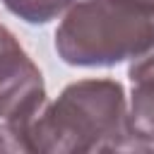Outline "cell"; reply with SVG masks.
<instances>
[{
    "instance_id": "1",
    "label": "cell",
    "mask_w": 154,
    "mask_h": 154,
    "mask_svg": "<svg viewBox=\"0 0 154 154\" xmlns=\"http://www.w3.org/2000/svg\"><path fill=\"white\" fill-rule=\"evenodd\" d=\"M31 152H116L132 149L128 101L116 79H79L43 106L29 123Z\"/></svg>"
},
{
    "instance_id": "2",
    "label": "cell",
    "mask_w": 154,
    "mask_h": 154,
    "mask_svg": "<svg viewBox=\"0 0 154 154\" xmlns=\"http://www.w3.org/2000/svg\"><path fill=\"white\" fill-rule=\"evenodd\" d=\"M154 48V0H82L55 31V51L67 65L108 67Z\"/></svg>"
},
{
    "instance_id": "3",
    "label": "cell",
    "mask_w": 154,
    "mask_h": 154,
    "mask_svg": "<svg viewBox=\"0 0 154 154\" xmlns=\"http://www.w3.org/2000/svg\"><path fill=\"white\" fill-rule=\"evenodd\" d=\"M46 106V84L36 63L17 43L0 53V118L26 125Z\"/></svg>"
},
{
    "instance_id": "4",
    "label": "cell",
    "mask_w": 154,
    "mask_h": 154,
    "mask_svg": "<svg viewBox=\"0 0 154 154\" xmlns=\"http://www.w3.org/2000/svg\"><path fill=\"white\" fill-rule=\"evenodd\" d=\"M128 75L132 82L128 108L132 149H154V48L135 58Z\"/></svg>"
},
{
    "instance_id": "5",
    "label": "cell",
    "mask_w": 154,
    "mask_h": 154,
    "mask_svg": "<svg viewBox=\"0 0 154 154\" xmlns=\"http://www.w3.org/2000/svg\"><path fill=\"white\" fill-rule=\"evenodd\" d=\"M5 7L29 24H48L65 14L77 0H2Z\"/></svg>"
},
{
    "instance_id": "6",
    "label": "cell",
    "mask_w": 154,
    "mask_h": 154,
    "mask_svg": "<svg viewBox=\"0 0 154 154\" xmlns=\"http://www.w3.org/2000/svg\"><path fill=\"white\" fill-rule=\"evenodd\" d=\"M0 152H31V144H29V137H26V125L2 120V125H0Z\"/></svg>"
},
{
    "instance_id": "7",
    "label": "cell",
    "mask_w": 154,
    "mask_h": 154,
    "mask_svg": "<svg viewBox=\"0 0 154 154\" xmlns=\"http://www.w3.org/2000/svg\"><path fill=\"white\" fill-rule=\"evenodd\" d=\"M14 43H19V41L14 38V34H12L7 26H2V24H0V53H2V51H7V48H12Z\"/></svg>"
}]
</instances>
